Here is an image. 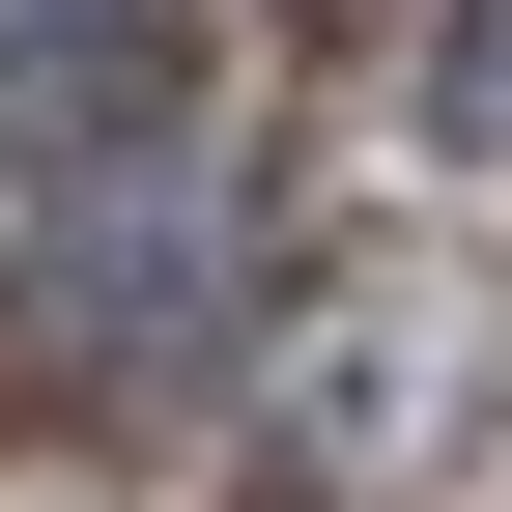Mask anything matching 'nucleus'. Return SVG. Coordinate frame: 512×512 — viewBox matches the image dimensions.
<instances>
[{
    "mask_svg": "<svg viewBox=\"0 0 512 512\" xmlns=\"http://www.w3.org/2000/svg\"><path fill=\"white\" fill-rule=\"evenodd\" d=\"M427 427H456V285H399V256H370V285L313 313V512H370Z\"/></svg>",
    "mask_w": 512,
    "mask_h": 512,
    "instance_id": "nucleus-1",
    "label": "nucleus"
},
{
    "mask_svg": "<svg viewBox=\"0 0 512 512\" xmlns=\"http://www.w3.org/2000/svg\"><path fill=\"white\" fill-rule=\"evenodd\" d=\"M171 86H200V29H171V0H57V29L0 57L29 171H143V143H171Z\"/></svg>",
    "mask_w": 512,
    "mask_h": 512,
    "instance_id": "nucleus-2",
    "label": "nucleus"
}]
</instances>
